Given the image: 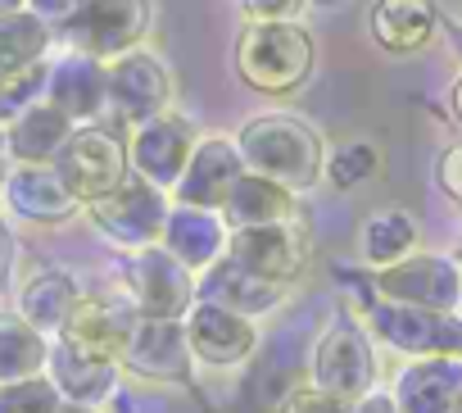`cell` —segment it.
Segmentation results:
<instances>
[{
  "label": "cell",
  "mask_w": 462,
  "mask_h": 413,
  "mask_svg": "<svg viewBox=\"0 0 462 413\" xmlns=\"http://www.w3.org/2000/svg\"><path fill=\"white\" fill-rule=\"evenodd\" d=\"M46 46H51V28L46 23H37L32 14H5L0 19V82L32 69V64H42Z\"/></svg>",
  "instance_id": "obj_28"
},
{
  "label": "cell",
  "mask_w": 462,
  "mask_h": 413,
  "mask_svg": "<svg viewBox=\"0 0 462 413\" xmlns=\"http://www.w3.org/2000/svg\"><path fill=\"white\" fill-rule=\"evenodd\" d=\"M132 314L109 305V300H78L69 323H64V345L87 354V359H100V363H114L123 350H127V336H132Z\"/></svg>",
  "instance_id": "obj_14"
},
{
  "label": "cell",
  "mask_w": 462,
  "mask_h": 413,
  "mask_svg": "<svg viewBox=\"0 0 462 413\" xmlns=\"http://www.w3.org/2000/svg\"><path fill=\"white\" fill-rule=\"evenodd\" d=\"M0 413H60L55 386L42 377L14 381V386H0Z\"/></svg>",
  "instance_id": "obj_32"
},
{
  "label": "cell",
  "mask_w": 462,
  "mask_h": 413,
  "mask_svg": "<svg viewBox=\"0 0 462 413\" xmlns=\"http://www.w3.org/2000/svg\"><path fill=\"white\" fill-rule=\"evenodd\" d=\"M28 5H32V19H37V23H46V28H60V23H73V19H82L87 0H28Z\"/></svg>",
  "instance_id": "obj_35"
},
{
  "label": "cell",
  "mask_w": 462,
  "mask_h": 413,
  "mask_svg": "<svg viewBox=\"0 0 462 413\" xmlns=\"http://www.w3.org/2000/svg\"><path fill=\"white\" fill-rule=\"evenodd\" d=\"M245 177V164H241V150L236 141H226V136H208L190 150L186 159V173L177 177V195L186 210H222L231 186H236Z\"/></svg>",
  "instance_id": "obj_10"
},
{
  "label": "cell",
  "mask_w": 462,
  "mask_h": 413,
  "mask_svg": "<svg viewBox=\"0 0 462 413\" xmlns=\"http://www.w3.org/2000/svg\"><path fill=\"white\" fill-rule=\"evenodd\" d=\"M55 173L64 177L69 195L73 200H105L114 195L123 182H127V150L114 132H100V127H87V132H73L69 145L60 150V164Z\"/></svg>",
  "instance_id": "obj_3"
},
{
  "label": "cell",
  "mask_w": 462,
  "mask_h": 413,
  "mask_svg": "<svg viewBox=\"0 0 462 413\" xmlns=\"http://www.w3.org/2000/svg\"><path fill=\"white\" fill-rule=\"evenodd\" d=\"M127 368L150 377V381H177L190 368V341L181 323H163V318H141L127 336L123 350Z\"/></svg>",
  "instance_id": "obj_12"
},
{
  "label": "cell",
  "mask_w": 462,
  "mask_h": 413,
  "mask_svg": "<svg viewBox=\"0 0 462 413\" xmlns=\"http://www.w3.org/2000/svg\"><path fill=\"white\" fill-rule=\"evenodd\" d=\"M376 336L403 354L417 359H462V318L457 314H430V309H412V305H390L376 300L367 309Z\"/></svg>",
  "instance_id": "obj_4"
},
{
  "label": "cell",
  "mask_w": 462,
  "mask_h": 413,
  "mask_svg": "<svg viewBox=\"0 0 462 413\" xmlns=\"http://www.w3.org/2000/svg\"><path fill=\"white\" fill-rule=\"evenodd\" d=\"M439 186H444L453 200H462V141L439 155Z\"/></svg>",
  "instance_id": "obj_36"
},
{
  "label": "cell",
  "mask_w": 462,
  "mask_h": 413,
  "mask_svg": "<svg viewBox=\"0 0 462 413\" xmlns=\"http://www.w3.org/2000/svg\"><path fill=\"white\" fill-rule=\"evenodd\" d=\"M448 259H453V264H457V268H462V246H457V250H453V255H448Z\"/></svg>",
  "instance_id": "obj_44"
},
{
  "label": "cell",
  "mask_w": 462,
  "mask_h": 413,
  "mask_svg": "<svg viewBox=\"0 0 462 413\" xmlns=\"http://www.w3.org/2000/svg\"><path fill=\"white\" fill-rule=\"evenodd\" d=\"M282 413H349V404H340V399H331L327 390H291L286 399H282Z\"/></svg>",
  "instance_id": "obj_33"
},
{
  "label": "cell",
  "mask_w": 462,
  "mask_h": 413,
  "mask_svg": "<svg viewBox=\"0 0 462 413\" xmlns=\"http://www.w3.org/2000/svg\"><path fill=\"white\" fill-rule=\"evenodd\" d=\"M190 150H195L190 127L181 118H163V114L141 123L136 136H132V164H136L141 182H150V186H177Z\"/></svg>",
  "instance_id": "obj_13"
},
{
  "label": "cell",
  "mask_w": 462,
  "mask_h": 413,
  "mask_svg": "<svg viewBox=\"0 0 462 413\" xmlns=\"http://www.w3.org/2000/svg\"><path fill=\"white\" fill-rule=\"evenodd\" d=\"M390 305H412L430 314H453L462 300V268L448 255H408L394 268H381L372 282Z\"/></svg>",
  "instance_id": "obj_5"
},
{
  "label": "cell",
  "mask_w": 462,
  "mask_h": 413,
  "mask_svg": "<svg viewBox=\"0 0 462 413\" xmlns=\"http://www.w3.org/2000/svg\"><path fill=\"white\" fill-rule=\"evenodd\" d=\"M10 268H14V237H10L5 223H0V286L10 282Z\"/></svg>",
  "instance_id": "obj_37"
},
{
  "label": "cell",
  "mask_w": 462,
  "mask_h": 413,
  "mask_svg": "<svg viewBox=\"0 0 462 413\" xmlns=\"http://www.w3.org/2000/svg\"><path fill=\"white\" fill-rule=\"evenodd\" d=\"M439 10L435 0H376L372 5V42L390 55H417L435 42Z\"/></svg>",
  "instance_id": "obj_17"
},
{
  "label": "cell",
  "mask_w": 462,
  "mask_h": 413,
  "mask_svg": "<svg viewBox=\"0 0 462 413\" xmlns=\"http://www.w3.org/2000/svg\"><path fill=\"white\" fill-rule=\"evenodd\" d=\"M462 399V359H417L394 386L399 413H453Z\"/></svg>",
  "instance_id": "obj_16"
},
{
  "label": "cell",
  "mask_w": 462,
  "mask_h": 413,
  "mask_svg": "<svg viewBox=\"0 0 462 413\" xmlns=\"http://www.w3.org/2000/svg\"><path fill=\"white\" fill-rule=\"evenodd\" d=\"M51 109H60L69 123L73 118H91L105 109L109 100V82H105V69L91 60V55H69L60 69H51Z\"/></svg>",
  "instance_id": "obj_19"
},
{
  "label": "cell",
  "mask_w": 462,
  "mask_h": 413,
  "mask_svg": "<svg viewBox=\"0 0 462 413\" xmlns=\"http://www.w3.org/2000/svg\"><path fill=\"white\" fill-rule=\"evenodd\" d=\"M51 87V69L46 64H32L14 78L0 82V118H23L28 109H37V96Z\"/></svg>",
  "instance_id": "obj_31"
},
{
  "label": "cell",
  "mask_w": 462,
  "mask_h": 413,
  "mask_svg": "<svg viewBox=\"0 0 462 413\" xmlns=\"http://www.w3.org/2000/svg\"><path fill=\"white\" fill-rule=\"evenodd\" d=\"M457 214H462V200H457Z\"/></svg>",
  "instance_id": "obj_45"
},
{
  "label": "cell",
  "mask_w": 462,
  "mask_h": 413,
  "mask_svg": "<svg viewBox=\"0 0 462 413\" xmlns=\"http://www.w3.org/2000/svg\"><path fill=\"white\" fill-rule=\"evenodd\" d=\"M381 168V150L372 141H345L331 150V159H322V173L336 191H349V186H363L372 173Z\"/></svg>",
  "instance_id": "obj_30"
},
{
  "label": "cell",
  "mask_w": 462,
  "mask_h": 413,
  "mask_svg": "<svg viewBox=\"0 0 462 413\" xmlns=\"http://www.w3.org/2000/svg\"><path fill=\"white\" fill-rule=\"evenodd\" d=\"M358 250H363V264H372L376 273L403 264L408 255H417V219L408 210H394V204L376 210L358 232Z\"/></svg>",
  "instance_id": "obj_24"
},
{
  "label": "cell",
  "mask_w": 462,
  "mask_h": 413,
  "mask_svg": "<svg viewBox=\"0 0 462 413\" xmlns=\"http://www.w3.org/2000/svg\"><path fill=\"white\" fill-rule=\"evenodd\" d=\"M236 69L254 91H291L313 73V37L295 23H250L236 42Z\"/></svg>",
  "instance_id": "obj_2"
},
{
  "label": "cell",
  "mask_w": 462,
  "mask_h": 413,
  "mask_svg": "<svg viewBox=\"0 0 462 413\" xmlns=\"http://www.w3.org/2000/svg\"><path fill=\"white\" fill-rule=\"evenodd\" d=\"M241 5L254 23H295V14L309 5V0H241Z\"/></svg>",
  "instance_id": "obj_34"
},
{
  "label": "cell",
  "mask_w": 462,
  "mask_h": 413,
  "mask_svg": "<svg viewBox=\"0 0 462 413\" xmlns=\"http://www.w3.org/2000/svg\"><path fill=\"white\" fill-rule=\"evenodd\" d=\"M313 377H318V390H327L340 404H354L367 395L376 363H372V345L354 318H336L327 327V336L318 341V354H313Z\"/></svg>",
  "instance_id": "obj_6"
},
{
  "label": "cell",
  "mask_w": 462,
  "mask_h": 413,
  "mask_svg": "<svg viewBox=\"0 0 462 413\" xmlns=\"http://www.w3.org/2000/svg\"><path fill=\"white\" fill-rule=\"evenodd\" d=\"M313 5H322V10H336V5H340V0H313Z\"/></svg>",
  "instance_id": "obj_43"
},
{
  "label": "cell",
  "mask_w": 462,
  "mask_h": 413,
  "mask_svg": "<svg viewBox=\"0 0 462 413\" xmlns=\"http://www.w3.org/2000/svg\"><path fill=\"white\" fill-rule=\"evenodd\" d=\"M105 82H109V105L123 114V118H159V109L168 105V69L145 55V51H132V55H118L109 69H105Z\"/></svg>",
  "instance_id": "obj_11"
},
{
  "label": "cell",
  "mask_w": 462,
  "mask_h": 413,
  "mask_svg": "<svg viewBox=\"0 0 462 413\" xmlns=\"http://www.w3.org/2000/svg\"><path fill=\"white\" fill-rule=\"evenodd\" d=\"M46 359V341L37 327H28L23 318L14 314H0V381L14 386V381H28L37 377Z\"/></svg>",
  "instance_id": "obj_27"
},
{
  "label": "cell",
  "mask_w": 462,
  "mask_h": 413,
  "mask_svg": "<svg viewBox=\"0 0 462 413\" xmlns=\"http://www.w3.org/2000/svg\"><path fill=\"white\" fill-rule=\"evenodd\" d=\"M231 259H236L245 273H254V277L282 286V282H291V277L304 268V259H309V237H304V228H300L295 219H286V223H263V228H245V232L231 237Z\"/></svg>",
  "instance_id": "obj_8"
},
{
  "label": "cell",
  "mask_w": 462,
  "mask_h": 413,
  "mask_svg": "<svg viewBox=\"0 0 462 413\" xmlns=\"http://www.w3.org/2000/svg\"><path fill=\"white\" fill-rule=\"evenodd\" d=\"M19 5H28V0H0V19H5V14H19Z\"/></svg>",
  "instance_id": "obj_39"
},
{
  "label": "cell",
  "mask_w": 462,
  "mask_h": 413,
  "mask_svg": "<svg viewBox=\"0 0 462 413\" xmlns=\"http://www.w3.org/2000/svg\"><path fill=\"white\" fill-rule=\"evenodd\" d=\"M60 413H91L87 404H69V408H60Z\"/></svg>",
  "instance_id": "obj_42"
},
{
  "label": "cell",
  "mask_w": 462,
  "mask_h": 413,
  "mask_svg": "<svg viewBox=\"0 0 462 413\" xmlns=\"http://www.w3.org/2000/svg\"><path fill=\"white\" fill-rule=\"evenodd\" d=\"M163 250L181 264V268H208L222 250V223L204 210H172L163 223Z\"/></svg>",
  "instance_id": "obj_23"
},
{
  "label": "cell",
  "mask_w": 462,
  "mask_h": 413,
  "mask_svg": "<svg viewBox=\"0 0 462 413\" xmlns=\"http://www.w3.org/2000/svg\"><path fill=\"white\" fill-rule=\"evenodd\" d=\"M69 136H73V123H69L60 109L37 105V109H28L23 118H14V127H10V136H5V150H10L14 159H23V168H42V164L60 159V150L69 145Z\"/></svg>",
  "instance_id": "obj_22"
},
{
  "label": "cell",
  "mask_w": 462,
  "mask_h": 413,
  "mask_svg": "<svg viewBox=\"0 0 462 413\" xmlns=\"http://www.w3.org/2000/svg\"><path fill=\"white\" fill-rule=\"evenodd\" d=\"M5 155H10V150H5V141H0V182H10V177H5Z\"/></svg>",
  "instance_id": "obj_41"
},
{
  "label": "cell",
  "mask_w": 462,
  "mask_h": 413,
  "mask_svg": "<svg viewBox=\"0 0 462 413\" xmlns=\"http://www.w3.org/2000/svg\"><path fill=\"white\" fill-rule=\"evenodd\" d=\"M127 286L136 296V309L145 318H163V323H177L195 300L190 273L159 246H145V250H136V259H127Z\"/></svg>",
  "instance_id": "obj_9"
},
{
  "label": "cell",
  "mask_w": 462,
  "mask_h": 413,
  "mask_svg": "<svg viewBox=\"0 0 462 413\" xmlns=\"http://www.w3.org/2000/svg\"><path fill=\"white\" fill-rule=\"evenodd\" d=\"M448 46H453V55H457V64H462V28H448Z\"/></svg>",
  "instance_id": "obj_38"
},
{
  "label": "cell",
  "mask_w": 462,
  "mask_h": 413,
  "mask_svg": "<svg viewBox=\"0 0 462 413\" xmlns=\"http://www.w3.org/2000/svg\"><path fill=\"white\" fill-rule=\"evenodd\" d=\"M55 386L73 395V404H91L100 395H109L114 386V363H100V359H87L78 350H55Z\"/></svg>",
  "instance_id": "obj_29"
},
{
  "label": "cell",
  "mask_w": 462,
  "mask_h": 413,
  "mask_svg": "<svg viewBox=\"0 0 462 413\" xmlns=\"http://www.w3.org/2000/svg\"><path fill=\"white\" fill-rule=\"evenodd\" d=\"M222 219L245 232V228H263V223H286L291 219V195L254 173H245L236 186H231L226 204H222Z\"/></svg>",
  "instance_id": "obj_25"
},
{
  "label": "cell",
  "mask_w": 462,
  "mask_h": 413,
  "mask_svg": "<svg viewBox=\"0 0 462 413\" xmlns=\"http://www.w3.org/2000/svg\"><path fill=\"white\" fill-rule=\"evenodd\" d=\"M10 204L23 219H32V223H64L78 210V200L69 195L64 177L51 164L10 173Z\"/></svg>",
  "instance_id": "obj_21"
},
{
  "label": "cell",
  "mask_w": 462,
  "mask_h": 413,
  "mask_svg": "<svg viewBox=\"0 0 462 413\" xmlns=\"http://www.w3.org/2000/svg\"><path fill=\"white\" fill-rule=\"evenodd\" d=\"M150 28V0H87L82 37L96 55H132Z\"/></svg>",
  "instance_id": "obj_18"
},
{
  "label": "cell",
  "mask_w": 462,
  "mask_h": 413,
  "mask_svg": "<svg viewBox=\"0 0 462 413\" xmlns=\"http://www.w3.org/2000/svg\"><path fill=\"white\" fill-rule=\"evenodd\" d=\"M73 305H78V286L64 273H37L23 286V323L37 327V332L64 327L69 314H73Z\"/></svg>",
  "instance_id": "obj_26"
},
{
  "label": "cell",
  "mask_w": 462,
  "mask_h": 413,
  "mask_svg": "<svg viewBox=\"0 0 462 413\" xmlns=\"http://www.w3.org/2000/svg\"><path fill=\"white\" fill-rule=\"evenodd\" d=\"M91 219H96V228H100L109 241L132 246V250H145V246H154V241L163 237L168 210H163L159 186H150V182L127 186V182H123L114 195H105V200L91 204Z\"/></svg>",
  "instance_id": "obj_7"
},
{
  "label": "cell",
  "mask_w": 462,
  "mask_h": 413,
  "mask_svg": "<svg viewBox=\"0 0 462 413\" xmlns=\"http://www.w3.org/2000/svg\"><path fill=\"white\" fill-rule=\"evenodd\" d=\"M453 114H457V118H462V78H457V82H453Z\"/></svg>",
  "instance_id": "obj_40"
},
{
  "label": "cell",
  "mask_w": 462,
  "mask_h": 413,
  "mask_svg": "<svg viewBox=\"0 0 462 413\" xmlns=\"http://www.w3.org/2000/svg\"><path fill=\"white\" fill-rule=\"evenodd\" d=\"M186 341L204 363L226 368V363H241L254 354V323L217 305H195L186 323Z\"/></svg>",
  "instance_id": "obj_15"
},
{
  "label": "cell",
  "mask_w": 462,
  "mask_h": 413,
  "mask_svg": "<svg viewBox=\"0 0 462 413\" xmlns=\"http://www.w3.org/2000/svg\"><path fill=\"white\" fill-rule=\"evenodd\" d=\"M282 300V286L245 273L236 259H222L217 268H208L204 277V305H217V309H231V314H241V318H254V314H268L277 309Z\"/></svg>",
  "instance_id": "obj_20"
},
{
  "label": "cell",
  "mask_w": 462,
  "mask_h": 413,
  "mask_svg": "<svg viewBox=\"0 0 462 413\" xmlns=\"http://www.w3.org/2000/svg\"><path fill=\"white\" fill-rule=\"evenodd\" d=\"M241 164L245 173L282 186L286 195L295 191H309L322 173V141L313 127H304L300 118H286V114H273V118H250L241 127Z\"/></svg>",
  "instance_id": "obj_1"
}]
</instances>
